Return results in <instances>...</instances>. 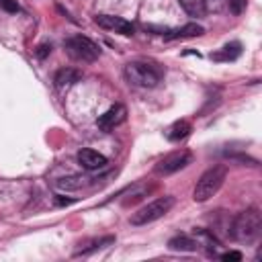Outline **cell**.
<instances>
[{
    "instance_id": "cell-11",
    "label": "cell",
    "mask_w": 262,
    "mask_h": 262,
    "mask_svg": "<svg viewBox=\"0 0 262 262\" xmlns=\"http://www.w3.org/2000/svg\"><path fill=\"white\" fill-rule=\"evenodd\" d=\"M205 33V29L196 23H188L180 29H174V31H168L166 33V39H186V37H201Z\"/></svg>"
},
{
    "instance_id": "cell-12",
    "label": "cell",
    "mask_w": 262,
    "mask_h": 262,
    "mask_svg": "<svg viewBox=\"0 0 262 262\" xmlns=\"http://www.w3.org/2000/svg\"><path fill=\"white\" fill-rule=\"evenodd\" d=\"M168 248L172 252H194L199 248V239H192L188 235H176L168 242Z\"/></svg>"
},
{
    "instance_id": "cell-3",
    "label": "cell",
    "mask_w": 262,
    "mask_h": 262,
    "mask_svg": "<svg viewBox=\"0 0 262 262\" xmlns=\"http://www.w3.org/2000/svg\"><path fill=\"white\" fill-rule=\"evenodd\" d=\"M225 176H227V168H225L223 164L213 166V168H209L207 172H203L201 178L196 180L194 190H192V199H194L196 203H205V201H209V199L221 188Z\"/></svg>"
},
{
    "instance_id": "cell-18",
    "label": "cell",
    "mask_w": 262,
    "mask_h": 262,
    "mask_svg": "<svg viewBox=\"0 0 262 262\" xmlns=\"http://www.w3.org/2000/svg\"><path fill=\"white\" fill-rule=\"evenodd\" d=\"M225 6L233 12V14H242L246 10V0H225Z\"/></svg>"
},
{
    "instance_id": "cell-8",
    "label": "cell",
    "mask_w": 262,
    "mask_h": 262,
    "mask_svg": "<svg viewBox=\"0 0 262 262\" xmlns=\"http://www.w3.org/2000/svg\"><path fill=\"white\" fill-rule=\"evenodd\" d=\"M94 23L106 31H115L121 35H131L133 33V25L129 20H125L123 16H115V14H96Z\"/></svg>"
},
{
    "instance_id": "cell-15",
    "label": "cell",
    "mask_w": 262,
    "mask_h": 262,
    "mask_svg": "<svg viewBox=\"0 0 262 262\" xmlns=\"http://www.w3.org/2000/svg\"><path fill=\"white\" fill-rule=\"evenodd\" d=\"M188 133H190V123H188V121H176V123H172V125L168 127L166 137H168L170 141H180V139H184Z\"/></svg>"
},
{
    "instance_id": "cell-22",
    "label": "cell",
    "mask_w": 262,
    "mask_h": 262,
    "mask_svg": "<svg viewBox=\"0 0 262 262\" xmlns=\"http://www.w3.org/2000/svg\"><path fill=\"white\" fill-rule=\"evenodd\" d=\"M49 53H51V45H49V43H41V45L37 47V57H39V59H45Z\"/></svg>"
},
{
    "instance_id": "cell-16",
    "label": "cell",
    "mask_w": 262,
    "mask_h": 262,
    "mask_svg": "<svg viewBox=\"0 0 262 262\" xmlns=\"http://www.w3.org/2000/svg\"><path fill=\"white\" fill-rule=\"evenodd\" d=\"M178 4L184 8V12L186 14H190V16H205V2L203 0H178Z\"/></svg>"
},
{
    "instance_id": "cell-21",
    "label": "cell",
    "mask_w": 262,
    "mask_h": 262,
    "mask_svg": "<svg viewBox=\"0 0 262 262\" xmlns=\"http://www.w3.org/2000/svg\"><path fill=\"white\" fill-rule=\"evenodd\" d=\"M0 8L6 12H18V2L16 0H0Z\"/></svg>"
},
{
    "instance_id": "cell-9",
    "label": "cell",
    "mask_w": 262,
    "mask_h": 262,
    "mask_svg": "<svg viewBox=\"0 0 262 262\" xmlns=\"http://www.w3.org/2000/svg\"><path fill=\"white\" fill-rule=\"evenodd\" d=\"M78 164L84 168V170H100V168H104L106 164H108V160H106V156H102L100 151H96V149H90V147H84V149H80L78 151Z\"/></svg>"
},
{
    "instance_id": "cell-5",
    "label": "cell",
    "mask_w": 262,
    "mask_h": 262,
    "mask_svg": "<svg viewBox=\"0 0 262 262\" xmlns=\"http://www.w3.org/2000/svg\"><path fill=\"white\" fill-rule=\"evenodd\" d=\"M63 47H66V51H68V55H70L72 59L84 61V63H92V61H96L98 55H100V47H98L92 39H88V37H84V35H74V37L66 39Z\"/></svg>"
},
{
    "instance_id": "cell-7",
    "label": "cell",
    "mask_w": 262,
    "mask_h": 262,
    "mask_svg": "<svg viewBox=\"0 0 262 262\" xmlns=\"http://www.w3.org/2000/svg\"><path fill=\"white\" fill-rule=\"evenodd\" d=\"M127 117V108L125 104H113L111 108H106L98 119H96V125L100 131H113L115 127H119Z\"/></svg>"
},
{
    "instance_id": "cell-2",
    "label": "cell",
    "mask_w": 262,
    "mask_h": 262,
    "mask_svg": "<svg viewBox=\"0 0 262 262\" xmlns=\"http://www.w3.org/2000/svg\"><path fill=\"white\" fill-rule=\"evenodd\" d=\"M123 74H125V80L137 88H154L162 80V72L147 61H129Z\"/></svg>"
},
{
    "instance_id": "cell-19",
    "label": "cell",
    "mask_w": 262,
    "mask_h": 262,
    "mask_svg": "<svg viewBox=\"0 0 262 262\" xmlns=\"http://www.w3.org/2000/svg\"><path fill=\"white\" fill-rule=\"evenodd\" d=\"M203 2H205V10H213V12H219L225 6V0H203Z\"/></svg>"
},
{
    "instance_id": "cell-10",
    "label": "cell",
    "mask_w": 262,
    "mask_h": 262,
    "mask_svg": "<svg viewBox=\"0 0 262 262\" xmlns=\"http://www.w3.org/2000/svg\"><path fill=\"white\" fill-rule=\"evenodd\" d=\"M80 78H82V72L80 70H76V68H61V70L55 72L53 82H55L57 88H68V86L76 84Z\"/></svg>"
},
{
    "instance_id": "cell-20",
    "label": "cell",
    "mask_w": 262,
    "mask_h": 262,
    "mask_svg": "<svg viewBox=\"0 0 262 262\" xmlns=\"http://www.w3.org/2000/svg\"><path fill=\"white\" fill-rule=\"evenodd\" d=\"M244 256H242V252H237V250H231V252H225V254H221V260H225V262H239Z\"/></svg>"
},
{
    "instance_id": "cell-4",
    "label": "cell",
    "mask_w": 262,
    "mask_h": 262,
    "mask_svg": "<svg viewBox=\"0 0 262 262\" xmlns=\"http://www.w3.org/2000/svg\"><path fill=\"white\" fill-rule=\"evenodd\" d=\"M174 203H176V199L170 196V194L160 196V199H154L151 203H147L139 211H135L129 221H131V225H147V223H154V221L162 219L174 207Z\"/></svg>"
},
{
    "instance_id": "cell-14",
    "label": "cell",
    "mask_w": 262,
    "mask_h": 262,
    "mask_svg": "<svg viewBox=\"0 0 262 262\" xmlns=\"http://www.w3.org/2000/svg\"><path fill=\"white\" fill-rule=\"evenodd\" d=\"M90 182H92V178H88V176H68V178H59L55 182V186L61 190H78V188L88 186Z\"/></svg>"
},
{
    "instance_id": "cell-13",
    "label": "cell",
    "mask_w": 262,
    "mask_h": 262,
    "mask_svg": "<svg viewBox=\"0 0 262 262\" xmlns=\"http://www.w3.org/2000/svg\"><path fill=\"white\" fill-rule=\"evenodd\" d=\"M239 53H242V45L239 43H229V45L221 47L219 51L211 53V59H215V61H233V59L239 57Z\"/></svg>"
},
{
    "instance_id": "cell-17",
    "label": "cell",
    "mask_w": 262,
    "mask_h": 262,
    "mask_svg": "<svg viewBox=\"0 0 262 262\" xmlns=\"http://www.w3.org/2000/svg\"><path fill=\"white\" fill-rule=\"evenodd\" d=\"M115 242V237H102V239H94L92 244H90V248H80L78 252H74V256H86V254H90V252H94V250H98V248H102V246H106V244H113Z\"/></svg>"
},
{
    "instance_id": "cell-6",
    "label": "cell",
    "mask_w": 262,
    "mask_h": 262,
    "mask_svg": "<svg viewBox=\"0 0 262 262\" xmlns=\"http://www.w3.org/2000/svg\"><path fill=\"white\" fill-rule=\"evenodd\" d=\"M192 162V154L188 149H180V151H172L168 156H164L158 164H156V174L160 176H168V174H174L182 168H186L188 164Z\"/></svg>"
},
{
    "instance_id": "cell-1",
    "label": "cell",
    "mask_w": 262,
    "mask_h": 262,
    "mask_svg": "<svg viewBox=\"0 0 262 262\" xmlns=\"http://www.w3.org/2000/svg\"><path fill=\"white\" fill-rule=\"evenodd\" d=\"M262 229V215L256 207H250L242 213H237V217L231 223V237L242 242V244H250L260 235Z\"/></svg>"
},
{
    "instance_id": "cell-23",
    "label": "cell",
    "mask_w": 262,
    "mask_h": 262,
    "mask_svg": "<svg viewBox=\"0 0 262 262\" xmlns=\"http://www.w3.org/2000/svg\"><path fill=\"white\" fill-rule=\"evenodd\" d=\"M72 203H76V199H66V196H61V194L55 196V205H59V207H63V205H72Z\"/></svg>"
}]
</instances>
